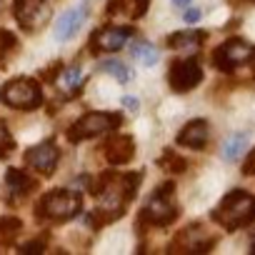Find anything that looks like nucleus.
Instances as JSON below:
<instances>
[{
    "instance_id": "nucleus-1",
    "label": "nucleus",
    "mask_w": 255,
    "mask_h": 255,
    "mask_svg": "<svg viewBox=\"0 0 255 255\" xmlns=\"http://www.w3.org/2000/svg\"><path fill=\"white\" fill-rule=\"evenodd\" d=\"M140 178H143L140 173H123V175L110 173V178H108L103 193L98 195V198H100V205L95 208V213H90V215L85 218V223H88L93 230H98V228H103V225L118 220V218L125 213V205L135 198L138 185H140Z\"/></svg>"
},
{
    "instance_id": "nucleus-2",
    "label": "nucleus",
    "mask_w": 255,
    "mask_h": 255,
    "mask_svg": "<svg viewBox=\"0 0 255 255\" xmlns=\"http://www.w3.org/2000/svg\"><path fill=\"white\" fill-rule=\"evenodd\" d=\"M210 218L225 230L245 228L255 223V195H250L248 190H230L210 213Z\"/></svg>"
},
{
    "instance_id": "nucleus-3",
    "label": "nucleus",
    "mask_w": 255,
    "mask_h": 255,
    "mask_svg": "<svg viewBox=\"0 0 255 255\" xmlns=\"http://www.w3.org/2000/svg\"><path fill=\"white\" fill-rule=\"evenodd\" d=\"M178 215H180V208L175 203V185L163 183L150 193L148 203L143 205V210L138 215V225H140V230L143 228H165Z\"/></svg>"
},
{
    "instance_id": "nucleus-4",
    "label": "nucleus",
    "mask_w": 255,
    "mask_h": 255,
    "mask_svg": "<svg viewBox=\"0 0 255 255\" xmlns=\"http://www.w3.org/2000/svg\"><path fill=\"white\" fill-rule=\"evenodd\" d=\"M83 208V198L75 190H50L45 193L38 205H35V218L38 220H53V223H63L70 220L80 213Z\"/></svg>"
},
{
    "instance_id": "nucleus-5",
    "label": "nucleus",
    "mask_w": 255,
    "mask_h": 255,
    "mask_svg": "<svg viewBox=\"0 0 255 255\" xmlns=\"http://www.w3.org/2000/svg\"><path fill=\"white\" fill-rule=\"evenodd\" d=\"M0 100L13 110H35L43 105V88L35 78H13L0 88Z\"/></svg>"
},
{
    "instance_id": "nucleus-6",
    "label": "nucleus",
    "mask_w": 255,
    "mask_h": 255,
    "mask_svg": "<svg viewBox=\"0 0 255 255\" xmlns=\"http://www.w3.org/2000/svg\"><path fill=\"white\" fill-rule=\"evenodd\" d=\"M120 123H123V115L120 113L95 110V113H88L80 120H75L68 128L65 138L70 143H80V140H88V138H98V135H103L108 130H115V128H120Z\"/></svg>"
},
{
    "instance_id": "nucleus-7",
    "label": "nucleus",
    "mask_w": 255,
    "mask_h": 255,
    "mask_svg": "<svg viewBox=\"0 0 255 255\" xmlns=\"http://www.w3.org/2000/svg\"><path fill=\"white\" fill-rule=\"evenodd\" d=\"M255 60V45L240 40V38H228L223 45L213 50V65L223 73H233L243 63Z\"/></svg>"
},
{
    "instance_id": "nucleus-8",
    "label": "nucleus",
    "mask_w": 255,
    "mask_h": 255,
    "mask_svg": "<svg viewBox=\"0 0 255 255\" xmlns=\"http://www.w3.org/2000/svg\"><path fill=\"white\" fill-rule=\"evenodd\" d=\"M203 80V68L195 58H185V60H175L168 70V83L173 93H188L193 88H198Z\"/></svg>"
},
{
    "instance_id": "nucleus-9",
    "label": "nucleus",
    "mask_w": 255,
    "mask_h": 255,
    "mask_svg": "<svg viewBox=\"0 0 255 255\" xmlns=\"http://www.w3.org/2000/svg\"><path fill=\"white\" fill-rule=\"evenodd\" d=\"M215 243H218V238L205 233L200 223H190L188 228H183L175 235L170 253H208Z\"/></svg>"
},
{
    "instance_id": "nucleus-10",
    "label": "nucleus",
    "mask_w": 255,
    "mask_h": 255,
    "mask_svg": "<svg viewBox=\"0 0 255 255\" xmlns=\"http://www.w3.org/2000/svg\"><path fill=\"white\" fill-rule=\"evenodd\" d=\"M13 15L23 30L33 33L50 18V10L43 0H13Z\"/></svg>"
},
{
    "instance_id": "nucleus-11",
    "label": "nucleus",
    "mask_w": 255,
    "mask_h": 255,
    "mask_svg": "<svg viewBox=\"0 0 255 255\" xmlns=\"http://www.w3.org/2000/svg\"><path fill=\"white\" fill-rule=\"evenodd\" d=\"M58 160H60V150L53 140H45V143L25 150V165L38 170L40 175H53L58 168Z\"/></svg>"
},
{
    "instance_id": "nucleus-12",
    "label": "nucleus",
    "mask_w": 255,
    "mask_h": 255,
    "mask_svg": "<svg viewBox=\"0 0 255 255\" xmlns=\"http://www.w3.org/2000/svg\"><path fill=\"white\" fill-rule=\"evenodd\" d=\"M133 35H135L133 28H100L90 38V50L93 53H103V50L105 53H115V50H120L128 40H130Z\"/></svg>"
},
{
    "instance_id": "nucleus-13",
    "label": "nucleus",
    "mask_w": 255,
    "mask_h": 255,
    "mask_svg": "<svg viewBox=\"0 0 255 255\" xmlns=\"http://www.w3.org/2000/svg\"><path fill=\"white\" fill-rule=\"evenodd\" d=\"M85 18H88V3H80V5L65 10V13L55 20V30H53L55 40H60V43L70 40V38L80 30V25L85 23Z\"/></svg>"
},
{
    "instance_id": "nucleus-14",
    "label": "nucleus",
    "mask_w": 255,
    "mask_h": 255,
    "mask_svg": "<svg viewBox=\"0 0 255 255\" xmlns=\"http://www.w3.org/2000/svg\"><path fill=\"white\" fill-rule=\"evenodd\" d=\"M103 155L110 165H125L130 163L135 155V140L130 135H113L105 145H103Z\"/></svg>"
},
{
    "instance_id": "nucleus-15",
    "label": "nucleus",
    "mask_w": 255,
    "mask_h": 255,
    "mask_svg": "<svg viewBox=\"0 0 255 255\" xmlns=\"http://www.w3.org/2000/svg\"><path fill=\"white\" fill-rule=\"evenodd\" d=\"M208 135H210V128L205 120H190L183 130L178 133L175 143L183 145V148H190V150H203L208 145Z\"/></svg>"
},
{
    "instance_id": "nucleus-16",
    "label": "nucleus",
    "mask_w": 255,
    "mask_h": 255,
    "mask_svg": "<svg viewBox=\"0 0 255 255\" xmlns=\"http://www.w3.org/2000/svg\"><path fill=\"white\" fill-rule=\"evenodd\" d=\"M5 185H8V193L15 198H23V195L35 190V180L25 170H18V168H10L5 173Z\"/></svg>"
},
{
    "instance_id": "nucleus-17",
    "label": "nucleus",
    "mask_w": 255,
    "mask_h": 255,
    "mask_svg": "<svg viewBox=\"0 0 255 255\" xmlns=\"http://www.w3.org/2000/svg\"><path fill=\"white\" fill-rule=\"evenodd\" d=\"M208 33L203 30H178L173 35H168V48H198L200 43H205Z\"/></svg>"
},
{
    "instance_id": "nucleus-18",
    "label": "nucleus",
    "mask_w": 255,
    "mask_h": 255,
    "mask_svg": "<svg viewBox=\"0 0 255 255\" xmlns=\"http://www.w3.org/2000/svg\"><path fill=\"white\" fill-rule=\"evenodd\" d=\"M158 165H160L163 170L173 173V175H180V173H185L188 160H185V158H180L173 148H165V150H163V155L158 158Z\"/></svg>"
},
{
    "instance_id": "nucleus-19",
    "label": "nucleus",
    "mask_w": 255,
    "mask_h": 255,
    "mask_svg": "<svg viewBox=\"0 0 255 255\" xmlns=\"http://www.w3.org/2000/svg\"><path fill=\"white\" fill-rule=\"evenodd\" d=\"M23 223L18 218H0V250H5L13 245L15 235L20 233Z\"/></svg>"
},
{
    "instance_id": "nucleus-20",
    "label": "nucleus",
    "mask_w": 255,
    "mask_h": 255,
    "mask_svg": "<svg viewBox=\"0 0 255 255\" xmlns=\"http://www.w3.org/2000/svg\"><path fill=\"white\" fill-rule=\"evenodd\" d=\"M130 55L135 58V60H140L143 65H155L158 63V50H155V45H150L148 40H135L133 45H130Z\"/></svg>"
},
{
    "instance_id": "nucleus-21",
    "label": "nucleus",
    "mask_w": 255,
    "mask_h": 255,
    "mask_svg": "<svg viewBox=\"0 0 255 255\" xmlns=\"http://www.w3.org/2000/svg\"><path fill=\"white\" fill-rule=\"evenodd\" d=\"M245 145H248V135H245V133H233V135H228L225 143H223V158H225V160L240 158L243 150H245Z\"/></svg>"
},
{
    "instance_id": "nucleus-22",
    "label": "nucleus",
    "mask_w": 255,
    "mask_h": 255,
    "mask_svg": "<svg viewBox=\"0 0 255 255\" xmlns=\"http://www.w3.org/2000/svg\"><path fill=\"white\" fill-rule=\"evenodd\" d=\"M80 83H83V70H80V65H70V68L63 73V78H60V88H63L68 95H75V93L80 90Z\"/></svg>"
},
{
    "instance_id": "nucleus-23",
    "label": "nucleus",
    "mask_w": 255,
    "mask_h": 255,
    "mask_svg": "<svg viewBox=\"0 0 255 255\" xmlns=\"http://www.w3.org/2000/svg\"><path fill=\"white\" fill-rule=\"evenodd\" d=\"M98 70H100V73H108V75H113V78H118L120 83L130 80V70H128V65L120 63V60H103V63L98 65Z\"/></svg>"
},
{
    "instance_id": "nucleus-24",
    "label": "nucleus",
    "mask_w": 255,
    "mask_h": 255,
    "mask_svg": "<svg viewBox=\"0 0 255 255\" xmlns=\"http://www.w3.org/2000/svg\"><path fill=\"white\" fill-rule=\"evenodd\" d=\"M13 150H15V140H13V135L8 130L5 120L0 118V158H8Z\"/></svg>"
},
{
    "instance_id": "nucleus-25",
    "label": "nucleus",
    "mask_w": 255,
    "mask_h": 255,
    "mask_svg": "<svg viewBox=\"0 0 255 255\" xmlns=\"http://www.w3.org/2000/svg\"><path fill=\"white\" fill-rule=\"evenodd\" d=\"M15 48H18V38L10 30H0V58L10 50H15Z\"/></svg>"
},
{
    "instance_id": "nucleus-26",
    "label": "nucleus",
    "mask_w": 255,
    "mask_h": 255,
    "mask_svg": "<svg viewBox=\"0 0 255 255\" xmlns=\"http://www.w3.org/2000/svg\"><path fill=\"white\" fill-rule=\"evenodd\" d=\"M148 5H150V0H130V15L143 18L148 13Z\"/></svg>"
},
{
    "instance_id": "nucleus-27",
    "label": "nucleus",
    "mask_w": 255,
    "mask_h": 255,
    "mask_svg": "<svg viewBox=\"0 0 255 255\" xmlns=\"http://www.w3.org/2000/svg\"><path fill=\"white\" fill-rule=\"evenodd\" d=\"M43 243H45V240H30V243L20 245V253H43V250H45Z\"/></svg>"
},
{
    "instance_id": "nucleus-28",
    "label": "nucleus",
    "mask_w": 255,
    "mask_h": 255,
    "mask_svg": "<svg viewBox=\"0 0 255 255\" xmlns=\"http://www.w3.org/2000/svg\"><path fill=\"white\" fill-rule=\"evenodd\" d=\"M58 73H60V63H53V68L43 70V73H40V78H43V80H48V83H53V80L58 78Z\"/></svg>"
},
{
    "instance_id": "nucleus-29",
    "label": "nucleus",
    "mask_w": 255,
    "mask_h": 255,
    "mask_svg": "<svg viewBox=\"0 0 255 255\" xmlns=\"http://www.w3.org/2000/svg\"><path fill=\"white\" fill-rule=\"evenodd\" d=\"M243 175H255V150L245 158V165H243Z\"/></svg>"
},
{
    "instance_id": "nucleus-30",
    "label": "nucleus",
    "mask_w": 255,
    "mask_h": 255,
    "mask_svg": "<svg viewBox=\"0 0 255 255\" xmlns=\"http://www.w3.org/2000/svg\"><path fill=\"white\" fill-rule=\"evenodd\" d=\"M123 105L130 110V113H138V110H140V103H138V98H133V95H125V98H123Z\"/></svg>"
},
{
    "instance_id": "nucleus-31",
    "label": "nucleus",
    "mask_w": 255,
    "mask_h": 255,
    "mask_svg": "<svg viewBox=\"0 0 255 255\" xmlns=\"http://www.w3.org/2000/svg\"><path fill=\"white\" fill-rule=\"evenodd\" d=\"M200 18H203V10H198V8H190L185 13V23H198Z\"/></svg>"
},
{
    "instance_id": "nucleus-32",
    "label": "nucleus",
    "mask_w": 255,
    "mask_h": 255,
    "mask_svg": "<svg viewBox=\"0 0 255 255\" xmlns=\"http://www.w3.org/2000/svg\"><path fill=\"white\" fill-rule=\"evenodd\" d=\"M250 253H253V255H255V233H253V235H250Z\"/></svg>"
},
{
    "instance_id": "nucleus-33",
    "label": "nucleus",
    "mask_w": 255,
    "mask_h": 255,
    "mask_svg": "<svg viewBox=\"0 0 255 255\" xmlns=\"http://www.w3.org/2000/svg\"><path fill=\"white\" fill-rule=\"evenodd\" d=\"M188 3H190V0H173V5H178V8L180 5H188Z\"/></svg>"
},
{
    "instance_id": "nucleus-34",
    "label": "nucleus",
    "mask_w": 255,
    "mask_h": 255,
    "mask_svg": "<svg viewBox=\"0 0 255 255\" xmlns=\"http://www.w3.org/2000/svg\"><path fill=\"white\" fill-rule=\"evenodd\" d=\"M253 80H255V68H253Z\"/></svg>"
}]
</instances>
